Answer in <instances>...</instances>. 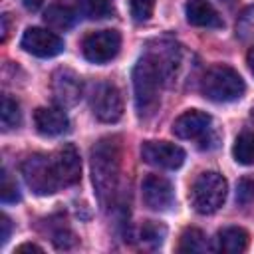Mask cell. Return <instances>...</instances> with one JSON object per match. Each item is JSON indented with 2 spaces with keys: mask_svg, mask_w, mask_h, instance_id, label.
<instances>
[{
  "mask_svg": "<svg viewBox=\"0 0 254 254\" xmlns=\"http://www.w3.org/2000/svg\"><path fill=\"white\" fill-rule=\"evenodd\" d=\"M252 117H254V109H252Z\"/></svg>",
  "mask_w": 254,
  "mask_h": 254,
  "instance_id": "35",
  "label": "cell"
},
{
  "mask_svg": "<svg viewBox=\"0 0 254 254\" xmlns=\"http://www.w3.org/2000/svg\"><path fill=\"white\" fill-rule=\"evenodd\" d=\"M236 202L240 206H248L254 202V179H240L236 187Z\"/></svg>",
  "mask_w": 254,
  "mask_h": 254,
  "instance_id": "26",
  "label": "cell"
},
{
  "mask_svg": "<svg viewBox=\"0 0 254 254\" xmlns=\"http://www.w3.org/2000/svg\"><path fill=\"white\" fill-rule=\"evenodd\" d=\"M52 93L60 107H73L83 95V81L73 69L60 67L52 75Z\"/></svg>",
  "mask_w": 254,
  "mask_h": 254,
  "instance_id": "10",
  "label": "cell"
},
{
  "mask_svg": "<svg viewBox=\"0 0 254 254\" xmlns=\"http://www.w3.org/2000/svg\"><path fill=\"white\" fill-rule=\"evenodd\" d=\"M210 115L198 109H189L181 113L173 123V133L179 139H200L210 131Z\"/></svg>",
  "mask_w": 254,
  "mask_h": 254,
  "instance_id": "13",
  "label": "cell"
},
{
  "mask_svg": "<svg viewBox=\"0 0 254 254\" xmlns=\"http://www.w3.org/2000/svg\"><path fill=\"white\" fill-rule=\"evenodd\" d=\"M236 36L244 42L254 40V6L246 8L236 22Z\"/></svg>",
  "mask_w": 254,
  "mask_h": 254,
  "instance_id": "23",
  "label": "cell"
},
{
  "mask_svg": "<svg viewBox=\"0 0 254 254\" xmlns=\"http://www.w3.org/2000/svg\"><path fill=\"white\" fill-rule=\"evenodd\" d=\"M121 48V36L115 30H97L83 38L81 50L87 62L91 64H107L111 62Z\"/></svg>",
  "mask_w": 254,
  "mask_h": 254,
  "instance_id": "7",
  "label": "cell"
},
{
  "mask_svg": "<svg viewBox=\"0 0 254 254\" xmlns=\"http://www.w3.org/2000/svg\"><path fill=\"white\" fill-rule=\"evenodd\" d=\"M232 157L240 165H254V131H242L236 137Z\"/></svg>",
  "mask_w": 254,
  "mask_h": 254,
  "instance_id": "19",
  "label": "cell"
},
{
  "mask_svg": "<svg viewBox=\"0 0 254 254\" xmlns=\"http://www.w3.org/2000/svg\"><path fill=\"white\" fill-rule=\"evenodd\" d=\"M6 38H8V14L2 16V38H0V42H6Z\"/></svg>",
  "mask_w": 254,
  "mask_h": 254,
  "instance_id": "31",
  "label": "cell"
},
{
  "mask_svg": "<svg viewBox=\"0 0 254 254\" xmlns=\"http://www.w3.org/2000/svg\"><path fill=\"white\" fill-rule=\"evenodd\" d=\"M0 228H2V232H0V242L4 244V242L8 240V236H10V228H12L10 218H8L6 214H2V216H0Z\"/></svg>",
  "mask_w": 254,
  "mask_h": 254,
  "instance_id": "29",
  "label": "cell"
},
{
  "mask_svg": "<svg viewBox=\"0 0 254 254\" xmlns=\"http://www.w3.org/2000/svg\"><path fill=\"white\" fill-rule=\"evenodd\" d=\"M200 91L206 99L214 103H228L240 99L246 91V85L236 69L220 64L206 69L200 79Z\"/></svg>",
  "mask_w": 254,
  "mask_h": 254,
  "instance_id": "3",
  "label": "cell"
},
{
  "mask_svg": "<svg viewBox=\"0 0 254 254\" xmlns=\"http://www.w3.org/2000/svg\"><path fill=\"white\" fill-rule=\"evenodd\" d=\"M52 161H54V169H56V175H58L62 187H71V185L79 183V179H81V159H79V153L73 145L60 147L52 155Z\"/></svg>",
  "mask_w": 254,
  "mask_h": 254,
  "instance_id": "12",
  "label": "cell"
},
{
  "mask_svg": "<svg viewBox=\"0 0 254 254\" xmlns=\"http://www.w3.org/2000/svg\"><path fill=\"white\" fill-rule=\"evenodd\" d=\"M121 157L123 145L121 137L109 135L99 139L89 153V167H91V181L95 187V194L103 206L113 204L119 177H121Z\"/></svg>",
  "mask_w": 254,
  "mask_h": 254,
  "instance_id": "1",
  "label": "cell"
},
{
  "mask_svg": "<svg viewBox=\"0 0 254 254\" xmlns=\"http://www.w3.org/2000/svg\"><path fill=\"white\" fill-rule=\"evenodd\" d=\"M0 121H2V129L8 131V129H14L20 125L22 121V111H20V105L12 99V97H2V109H0Z\"/></svg>",
  "mask_w": 254,
  "mask_h": 254,
  "instance_id": "22",
  "label": "cell"
},
{
  "mask_svg": "<svg viewBox=\"0 0 254 254\" xmlns=\"http://www.w3.org/2000/svg\"><path fill=\"white\" fill-rule=\"evenodd\" d=\"M141 159L159 169H179L185 163V151L169 141H147L141 147Z\"/></svg>",
  "mask_w": 254,
  "mask_h": 254,
  "instance_id": "8",
  "label": "cell"
},
{
  "mask_svg": "<svg viewBox=\"0 0 254 254\" xmlns=\"http://www.w3.org/2000/svg\"><path fill=\"white\" fill-rule=\"evenodd\" d=\"M145 56H149L155 67L159 69L163 83H169L175 77L177 67L181 64V54L173 42H157V48H151Z\"/></svg>",
  "mask_w": 254,
  "mask_h": 254,
  "instance_id": "14",
  "label": "cell"
},
{
  "mask_svg": "<svg viewBox=\"0 0 254 254\" xmlns=\"http://www.w3.org/2000/svg\"><path fill=\"white\" fill-rule=\"evenodd\" d=\"M129 10L135 22H147L153 16L155 0H129Z\"/></svg>",
  "mask_w": 254,
  "mask_h": 254,
  "instance_id": "25",
  "label": "cell"
},
{
  "mask_svg": "<svg viewBox=\"0 0 254 254\" xmlns=\"http://www.w3.org/2000/svg\"><path fill=\"white\" fill-rule=\"evenodd\" d=\"M20 169H22L26 185L36 194H42V196L54 194L62 187V183H60V179L56 175V169H54V161L48 155L34 153V155H30V157H26L22 161Z\"/></svg>",
  "mask_w": 254,
  "mask_h": 254,
  "instance_id": "5",
  "label": "cell"
},
{
  "mask_svg": "<svg viewBox=\"0 0 254 254\" xmlns=\"http://www.w3.org/2000/svg\"><path fill=\"white\" fill-rule=\"evenodd\" d=\"M208 250V242L202 230L198 228H187L181 234L179 240V252H206Z\"/></svg>",
  "mask_w": 254,
  "mask_h": 254,
  "instance_id": "20",
  "label": "cell"
},
{
  "mask_svg": "<svg viewBox=\"0 0 254 254\" xmlns=\"http://www.w3.org/2000/svg\"><path fill=\"white\" fill-rule=\"evenodd\" d=\"M141 196L151 210H167L175 200L173 185L161 175H147L141 183Z\"/></svg>",
  "mask_w": 254,
  "mask_h": 254,
  "instance_id": "11",
  "label": "cell"
},
{
  "mask_svg": "<svg viewBox=\"0 0 254 254\" xmlns=\"http://www.w3.org/2000/svg\"><path fill=\"white\" fill-rule=\"evenodd\" d=\"M187 22L198 28H222L224 22L216 8L206 0H189L185 6Z\"/></svg>",
  "mask_w": 254,
  "mask_h": 254,
  "instance_id": "16",
  "label": "cell"
},
{
  "mask_svg": "<svg viewBox=\"0 0 254 254\" xmlns=\"http://www.w3.org/2000/svg\"><path fill=\"white\" fill-rule=\"evenodd\" d=\"M133 93H135V111L139 119H149L157 113L161 97L159 89L163 77L149 56H143L133 67Z\"/></svg>",
  "mask_w": 254,
  "mask_h": 254,
  "instance_id": "2",
  "label": "cell"
},
{
  "mask_svg": "<svg viewBox=\"0 0 254 254\" xmlns=\"http://www.w3.org/2000/svg\"><path fill=\"white\" fill-rule=\"evenodd\" d=\"M44 22H46L52 30H60V32H64V30H69V28L73 26V22H75V14H73V10L67 8V6L54 4V6H50V8L46 10V14H44Z\"/></svg>",
  "mask_w": 254,
  "mask_h": 254,
  "instance_id": "18",
  "label": "cell"
},
{
  "mask_svg": "<svg viewBox=\"0 0 254 254\" xmlns=\"http://www.w3.org/2000/svg\"><path fill=\"white\" fill-rule=\"evenodd\" d=\"M34 125L38 133L56 137L69 129V119L64 113V107H38L34 111Z\"/></svg>",
  "mask_w": 254,
  "mask_h": 254,
  "instance_id": "15",
  "label": "cell"
},
{
  "mask_svg": "<svg viewBox=\"0 0 254 254\" xmlns=\"http://www.w3.org/2000/svg\"><path fill=\"white\" fill-rule=\"evenodd\" d=\"M91 111L93 115L103 121V123H115L123 115V97L121 91L109 83V81H99L95 83L91 91Z\"/></svg>",
  "mask_w": 254,
  "mask_h": 254,
  "instance_id": "6",
  "label": "cell"
},
{
  "mask_svg": "<svg viewBox=\"0 0 254 254\" xmlns=\"http://www.w3.org/2000/svg\"><path fill=\"white\" fill-rule=\"evenodd\" d=\"M42 4H44V0H24V6L28 10H38Z\"/></svg>",
  "mask_w": 254,
  "mask_h": 254,
  "instance_id": "32",
  "label": "cell"
},
{
  "mask_svg": "<svg viewBox=\"0 0 254 254\" xmlns=\"http://www.w3.org/2000/svg\"><path fill=\"white\" fill-rule=\"evenodd\" d=\"M79 10L89 20H103L113 16L111 0H79Z\"/></svg>",
  "mask_w": 254,
  "mask_h": 254,
  "instance_id": "21",
  "label": "cell"
},
{
  "mask_svg": "<svg viewBox=\"0 0 254 254\" xmlns=\"http://www.w3.org/2000/svg\"><path fill=\"white\" fill-rule=\"evenodd\" d=\"M226 192H228L226 179L216 171H204L192 181L189 190V200L198 214H212L224 204Z\"/></svg>",
  "mask_w": 254,
  "mask_h": 254,
  "instance_id": "4",
  "label": "cell"
},
{
  "mask_svg": "<svg viewBox=\"0 0 254 254\" xmlns=\"http://www.w3.org/2000/svg\"><path fill=\"white\" fill-rule=\"evenodd\" d=\"M16 254H22V252H42V248L38 244H32V242H26V244H20L16 250Z\"/></svg>",
  "mask_w": 254,
  "mask_h": 254,
  "instance_id": "30",
  "label": "cell"
},
{
  "mask_svg": "<svg viewBox=\"0 0 254 254\" xmlns=\"http://www.w3.org/2000/svg\"><path fill=\"white\" fill-rule=\"evenodd\" d=\"M218 2H222V4H228V6H230V4H234V0H218Z\"/></svg>",
  "mask_w": 254,
  "mask_h": 254,
  "instance_id": "34",
  "label": "cell"
},
{
  "mask_svg": "<svg viewBox=\"0 0 254 254\" xmlns=\"http://www.w3.org/2000/svg\"><path fill=\"white\" fill-rule=\"evenodd\" d=\"M246 62H248V67H250V71H252V75H254V48H250V52H248V56H246Z\"/></svg>",
  "mask_w": 254,
  "mask_h": 254,
  "instance_id": "33",
  "label": "cell"
},
{
  "mask_svg": "<svg viewBox=\"0 0 254 254\" xmlns=\"http://www.w3.org/2000/svg\"><path fill=\"white\" fill-rule=\"evenodd\" d=\"M248 232L240 226H226L216 234V250L222 254H240L248 248Z\"/></svg>",
  "mask_w": 254,
  "mask_h": 254,
  "instance_id": "17",
  "label": "cell"
},
{
  "mask_svg": "<svg viewBox=\"0 0 254 254\" xmlns=\"http://www.w3.org/2000/svg\"><path fill=\"white\" fill-rule=\"evenodd\" d=\"M0 196H2L4 202H16L20 198L18 187L6 171H2V175H0Z\"/></svg>",
  "mask_w": 254,
  "mask_h": 254,
  "instance_id": "27",
  "label": "cell"
},
{
  "mask_svg": "<svg viewBox=\"0 0 254 254\" xmlns=\"http://www.w3.org/2000/svg\"><path fill=\"white\" fill-rule=\"evenodd\" d=\"M165 234H167L165 226H163V224H157V222H153V220H147V222L141 226V240H143V242H149L151 246H159V244L163 242Z\"/></svg>",
  "mask_w": 254,
  "mask_h": 254,
  "instance_id": "24",
  "label": "cell"
},
{
  "mask_svg": "<svg viewBox=\"0 0 254 254\" xmlns=\"http://www.w3.org/2000/svg\"><path fill=\"white\" fill-rule=\"evenodd\" d=\"M20 46L32 54V56H38V58H54L58 54L64 52V40L50 32V30H44V28H28L20 40Z\"/></svg>",
  "mask_w": 254,
  "mask_h": 254,
  "instance_id": "9",
  "label": "cell"
},
{
  "mask_svg": "<svg viewBox=\"0 0 254 254\" xmlns=\"http://www.w3.org/2000/svg\"><path fill=\"white\" fill-rule=\"evenodd\" d=\"M52 240L58 248H69L75 244V236L65 224H58V228L52 230Z\"/></svg>",
  "mask_w": 254,
  "mask_h": 254,
  "instance_id": "28",
  "label": "cell"
}]
</instances>
